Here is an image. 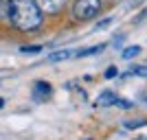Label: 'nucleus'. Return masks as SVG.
Here are the masks:
<instances>
[{
	"label": "nucleus",
	"instance_id": "obj_1",
	"mask_svg": "<svg viewBox=\"0 0 147 140\" xmlns=\"http://www.w3.org/2000/svg\"><path fill=\"white\" fill-rule=\"evenodd\" d=\"M9 22L18 31H35L42 26L44 13L35 5V0H9Z\"/></svg>",
	"mask_w": 147,
	"mask_h": 140
},
{
	"label": "nucleus",
	"instance_id": "obj_2",
	"mask_svg": "<svg viewBox=\"0 0 147 140\" xmlns=\"http://www.w3.org/2000/svg\"><path fill=\"white\" fill-rule=\"evenodd\" d=\"M101 11V0H75L73 18L75 20H90Z\"/></svg>",
	"mask_w": 147,
	"mask_h": 140
},
{
	"label": "nucleus",
	"instance_id": "obj_3",
	"mask_svg": "<svg viewBox=\"0 0 147 140\" xmlns=\"http://www.w3.org/2000/svg\"><path fill=\"white\" fill-rule=\"evenodd\" d=\"M68 0H35V5L40 7V11L42 13H49V15H55L59 13L64 7H66Z\"/></svg>",
	"mask_w": 147,
	"mask_h": 140
},
{
	"label": "nucleus",
	"instance_id": "obj_4",
	"mask_svg": "<svg viewBox=\"0 0 147 140\" xmlns=\"http://www.w3.org/2000/svg\"><path fill=\"white\" fill-rule=\"evenodd\" d=\"M51 92H53L51 83H46V81H35V85H33V98H35V101H44V98H49Z\"/></svg>",
	"mask_w": 147,
	"mask_h": 140
},
{
	"label": "nucleus",
	"instance_id": "obj_5",
	"mask_svg": "<svg viewBox=\"0 0 147 140\" xmlns=\"http://www.w3.org/2000/svg\"><path fill=\"white\" fill-rule=\"evenodd\" d=\"M114 101H117V94L110 90H105L101 92L97 96V101H94V105H99V107H108V105H114Z\"/></svg>",
	"mask_w": 147,
	"mask_h": 140
},
{
	"label": "nucleus",
	"instance_id": "obj_6",
	"mask_svg": "<svg viewBox=\"0 0 147 140\" xmlns=\"http://www.w3.org/2000/svg\"><path fill=\"white\" fill-rule=\"evenodd\" d=\"M75 57V50H57V53H51L49 61H64V59H70Z\"/></svg>",
	"mask_w": 147,
	"mask_h": 140
},
{
	"label": "nucleus",
	"instance_id": "obj_7",
	"mask_svg": "<svg viewBox=\"0 0 147 140\" xmlns=\"http://www.w3.org/2000/svg\"><path fill=\"white\" fill-rule=\"evenodd\" d=\"M101 50H105V44H97V46H90L86 50H79V53H75L77 57H90V55H99Z\"/></svg>",
	"mask_w": 147,
	"mask_h": 140
},
{
	"label": "nucleus",
	"instance_id": "obj_8",
	"mask_svg": "<svg viewBox=\"0 0 147 140\" xmlns=\"http://www.w3.org/2000/svg\"><path fill=\"white\" fill-rule=\"evenodd\" d=\"M138 53H141V46H136V44H134V46H127V48L123 50L121 57H123V59H134Z\"/></svg>",
	"mask_w": 147,
	"mask_h": 140
},
{
	"label": "nucleus",
	"instance_id": "obj_9",
	"mask_svg": "<svg viewBox=\"0 0 147 140\" xmlns=\"http://www.w3.org/2000/svg\"><path fill=\"white\" fill-rule=\"evenodd\" d=\"M20 53H24V55H33V53H42V46H22Z\"/></svg>",
	"mask_w": 147,
	"mask_h": 140
},
{
	"label": "nucleus",
	"instance_id": "obj_10",
	"mask_svg": "<svg viewBox=\"0 0 147 140\" xmlns=\"http://www.w3.org/2000/svg\"><path fill=\"white\" fill-rule=\"evenodd\" d=\"M114 103H117L119 107H121V110H129V107L134 105L132 101H127V98H119V96H117V101H114Z\"/></svg>",
	"mask_w": 147,
	"mask_h": 140
},
{
	"label": "nucleus",
	"instance_id": "obj_11",
	"mask_svg": "<svg viewBox=\"0 0 147 140\" xmlns=\"http://www.w3.org/2000/svg\"><path fill=\"white\" fill-rule=\"evenodd\" d=\"M129 74H136V77H147V66H136L132 68V72Z\"/></svg>",
	"mask_w": 147,
	"mask_h": 140
},
{
	"label": "nucleus",
	"instance_id": "obj_12",
	"mask_svg": "<svg viewBox=\"0 0 147 140\" xmlns=\"http://www.w3.org/2000/svg\"><path fill=\"white\" fill-rule=\"evenodd\" d=\"M143 125H145V121H127L125 123L127 129H138V127H143Z\"/></svg>",
	"mask_w": 147,
	"mask_h": 140
},
{
	"label": "nucleus",
	"instance_id": "obj_13",
	"mask_svg": "<svg viewBox=\"0 0 147 140\" xmlns=\"http://www.w3.org/2000/svg\"><path fill=\"white\" fill-rule=\"evenodd\" d=\"M117 74H119L117 66H110V68H108V70H105V74H103V77H105V79H114Z\"/></svg>",
	"mask_w": 147,
	"mask_h": 140
},
{
	"label": "nucleus",
	"instance_id": "obj_14",
	"mask_svg": "<svg viewBox=\"0 0 147 140\" xmlns=\"http://www.w3.org/2000/svg\"><path fill=\"white\" fill-rule=\"evenodd\" d=\"M110 22H112L110 18H105V20H101V22H99V24H97V29H105V26L110 24Z\"/></svg>",
	"mask_w": 147,
	"mask_h": 140
},
{
	"label": "nucleus",
	"instance_id": "obj_15",
	"mask_svg": "<svg viewBox=\"0 0 147 140\" xmlns=\"http://www.w3.org/2000/svg\"><path fill=\"white\" fill-rule=\"evenodd\" d=\"M121 42H123V35H119V37H117V40H114L112 44H114V46H121Z\"/></svg>",
	"mask_w": 147,
	"mask_h": 140
},
{
	"label": "nucleus",
	"instance_id": "obj_16",
	"mask_svg": "<svg viewBox=\"0 0 147 140\" xmlns=\"http://www.w3.org/2000/svg\"><path fill=\"white\" fill-rule=\"evenodd\" d=\"M2 105H5V98L0 96V110H2Z\"/></svg>",
	"mask_w": 147,
	"mask_h": 140
}]
</instances>
